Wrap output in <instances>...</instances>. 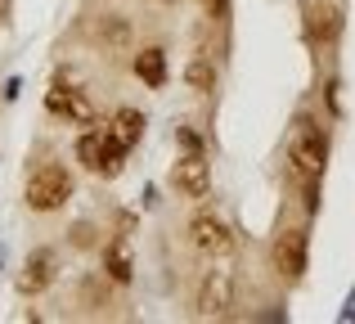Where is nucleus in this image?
Returning a JSON list of instances; mask_svg holds the SVG:
<instances>
[{
	"label": "nucleus",
	"mask_w": 355,
	"mask_h": 324,
	"mask_svg": "<svg viewBox=\"0 0 355 324\" xmlns=\"http://www.w3.org/2000/svg\"><path fill=\"white\" fill-rule=\"evenodd\" d=\"M171 185H175V194L189 198V203L207 198V194H211V167H207V158H202V153H184V158H175Z\"/></svg>",
	"instance_id": "nucleus-7"
},
{
	"label": "nucleus",
	"mask_w": 355,
	"mask_h": 324,
	"mask_svg": "<svg viewBox=\"0 0 355 324\" xmlns=\"http://www.w3.org/2000/svg\"><path fill=\"white\" fill-rule=\"evenodd\" d=\"M54 280H59V253H54V248H36V253L27 257L23 275H18V289H23L27 298H36V293H45Z\"/></svg>",
	"instance_id": "nucleus-8"
},
{
	"label": "nucleus",
	"mask_w": 355,
	"mask_h": 324,
	"mask_svg": "<svg viewBox=\"0 0 355 324\" xmlns=\"http://www.w3.org/2000/svg\"><path fill=\"white\" fill-rule=\"evenodd\" d=\"M130 275H135V257H130V244H126V239H113V244L104 248V280H113V284H130Z\"/></svg>",
	"instance_id": "nucleus-12"
},
{
	"label": "nucleus",
	"mask_w": 355,
	"mask_h": 324,
	"mask_svg": "<svg viewBox=\"0 0 355 324\" xmlns=\"http://www.w3.org/2000/svg\"><path fill=\"white\" fill-rule=\"evenodd\" d=\"M189 239H193V248L198 253H207V257H234V235H230V225L216 216V212H198V216L189 221Z\"/></svg>",
	"instance_id": "nucleus-5"
},
{
	"label": "nucleus",
	"mask_w": 355,
	"mask_h": 324,
	"mask_svg": "<svg viewBox=\"0 0 355 324\" xmlns=\"http://www.w3.org/2000/svg\"><path fill=\"white\" fill-rule=\"evenodd\" d=\"M306 32L315 45H338L342 36V9L333 0H311L306 5Z\"/></svg>",
	"instance_id": "nucleus-9"
},
{
	"label": "nucleus",
	"mask_w": 355,
	"mask_h": 324,
	"mask_svg": "<svg viewBox=\"0 0 355 324\" xmlns=\"http://www.w3.org/2000/svg\"><path fill=\"white\" fill-rule=\"evenodd\" d=\"M234 307V275L230 271H207L193 293V316L198 320H220Z\"/></svg>",
	"instance_id": "nucleus-3"
},
{
	"label": "nucleus",
	"mask_w": 355,
	"mask_h": 324,
	"mask_svg": "<svg viewBox=\"0 0 355 324\" xmlns=\"http://www.w3.org/2000/svg\"><path fill=\"white\" fill-rule=\"evenodd\" d=\"M162 5H166V0H162Z\"/></svg>",
	"instance_id": "nucleus-17"
},
{
	"label": "nucleus",
	"mask_w": 355,
	"mask_h": 324,
	"mask_svg": "<svg viewBox=\"0 0 355 324\" xmlns=\"http://www.w3.org/2000/svg\"><path fill=\"white\" fill-rule=\"evenodd\" d=\"M175 140L184 144V153H202V140H198V135L189 131V126H180V131H175Z\"/></svg>",
	"instance_id": "nucleus-14"
},
{
	"label": "nucleus",
	"mask_w": 355,
	"mask_h": 324,
	"mask_svg": "<svg viewBox=\"0 0 355 324\" xmlns=\"http://www.w3.org/2000/svg\"><path fill=\"white\" fill-rule=\"evenodd\" d=\"M270 257H275V271L284 275V280H302L306 266H311V235H306L302 225L284 230V235L275 239V248H270Z\"/></svg>",
	"instance_id": "nucleus-4"
},
{
	"label": "nucleus",
	"mask_w": 355,
	"mask_h": 324,
	"mask_svg": "<svg viewBox=\"0 0 355 324\" xmlns=\"http://www.w3.org/2000/svg\"><path fill=\"white\" fill-rule=\"evenodd\" d=\"M288 167H293L297 185L302 180H324L329 167V135L311 113H297L293 131H288Z\"/></svg>",
	"instance_id": "nucleus-1"
},
{
	"label": "nucleus",
	"mask_w": 355,
	"mask_h": 324,
	"mask_svg": "<svg viewBox=\"0 0 355 324\" xmlns=\"http://www.w3.org/2000/svg\"><path fill=\"white\" fill-rule=\"evenodd\" d=\"M198 5H207V9H216V14H225V9H230V0H198Z\"/></svg>",
	"instance_id": "nucleus-16"
},
{
	"label": "nucleus",
	"mask_w": 355,
	"mask_h": 324,
	"mask_svg": "<svg viewBox=\"0 0 355 324\" xmlns=\"http://www.w3.org/2000/svg\"><path fill=\"white\" fill-rule=\"evenodd\" d=\"M72 244L86 248V244H90V225H77V230H72Z\"/></svg>",
	"instance_id": "nucleus-15"
},
{
	"label": "nucleus",
	"mask_w": 355,
	"mask_h": 324,
	"mask_svg": "<svg viewBox=\"0 0 355 324\" xmlns=\"http://www.w3.org/2000/svg\"><path fill=\"white\" fill-rule=\"evenodd\" d=\"M72 171L63 162H45V167H36L32 176H27V189H23V203L32 212H59V207H68V198H72Z\"/></svg>",
	"instance_id": "nucleus-2"
},
{
	"label": "nucleus",
	"mask_w": 355,
	"mask_h": 324,
	"mask_svg": "<svg viewBox=\"0 0 355 324\" xmlns=\"http://www.w3.org/2000/svg\"><path fill=\"white\" fill-rule=\"evenodd\" d=\"M184 86H189L193 95H211V90H216V63H211L207 54H193V59L184 63Z\"/></svg>",
	"instance_id": "nucleus-13"
},
{
	"label": "nucleus",
	"mask_w": 355,
	"mask_h": 324,
	"mask_svg": "<svg viewBox=\"0 0 355 324\" xmlns=\"http://www.w3.org/2000/svg\"><path fill=\"white\" fill-rule=\"evenodd\" d=\"M130 68H135V77L144 81L148 90L166 86V50H162V45H144V50L130 59Z\"/></svg>",
	"instance_id": "nucleus-10"
},
{
	"label": "nucleus",
	"mask_w": 355,
	"mask_h": 324,
	"mask_svg": "<svg viewBox=\"0 0 355 324\" xmlns=\"http://www.w3.org/2000/svg\"><path fill=\"white\" fill-rule=\"evenodd\" d=\"M45 108H50L54 117H63V122H72V126H95V104L86 99V90H72V86H63V81H54V86L45 90Z\"/></svg>",
	"instance_id": "nucleus-6"
},
{
	"label": "nucleus",
	"mask_w": 355,
	"mask_h": 324,
	"mask_svg": "<svg viewBox=\"0 0 355 324\" xmlns=\"http://www.w3.org/2000/svg\"><path fill=\"white\" fill-rule=\"evenodd\" d=\"M108 135H113L121 149L130 153L139 140H144V113H139V108H117L113 122H108Z\"/></svg>",
	"instance_id": "nucleus-11"
}]
</instances>
